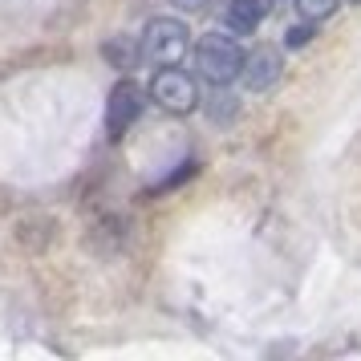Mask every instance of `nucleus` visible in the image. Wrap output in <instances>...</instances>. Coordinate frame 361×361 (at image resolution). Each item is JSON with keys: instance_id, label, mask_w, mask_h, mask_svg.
Returning a JSON list of instances; mask_svg holds the SVG:
<instances>
[{"instance_id": "nucleus-1", "label": "nucleus", "mask_w": 361, "mask_h": 361, "mask_svg": "<svg viewBox=\"0 0 361 361\" xmlns=\"http://www.w3.org/2000/svg\"><path fill=\"white\" fill-rule=\"evenodd\" d=\"M195 66H199V78L212 85H228L244 73V53L235 45V37H224V33H207L203 41L195 45Z\"/></svg>"}, {"instance_id": "nucleus-2", "label": "nucleus", "mask_w": 361, "mask_h": 361, "mask_svg": "<svg viewBox=\"0 0 361 361\" xmlns=\"http://www.w3.org/2000/svg\"><path fill=\"white\" fill-rule=\"evenodd\" d=\"M191 45V33H187V25L175 17H159L147 25V33H142V57H147L150 66H179L183 53Z\"/></svg>"}, {"instance_id": "nucleus-3", "label": "nucleus", "mask_w": 361, "mask_h": 361, "mask_svg": "<svg viewBox=\"0 0 361 361\" xmlns=\"http://www.w3.org/2000/svg\"><path fill=\"white\" fill-rule=\"evenodd\" d=\"M150 98L163 106L166 114H191L199 106V90H195V78L183 73L175 66H163L150 82Z\"/></svg>"}, {"instance_id": "nucleus-4", "label": "nucleus", "mask_w": 361, "mask_h": 361, "mask_svg": "<svg viewBox=\"0 0 361 361\" xmlns=\"http://www.w3.org/2000/svg\"><path fill=\"white\" fill-rule=\"evenodd\" d=\"M138 114H142V90L134 82H118L110 90V102H106V130L118 138L138 122Z\"/></svg>"}, {"instance_id": "nucleus-5", "label": "nucleus", "mask_w": 361, "mask_h": 361, "mask_svg": "<svg viewBox=\"0 0 361 361\" xmlns=\"http://www.w3.org/2000/svg\"><path fill=\"white\" fill-rule=\"evenodd\" d=\"M280 69H284V61H280V53L272 49V45H260V49H252L244 57V85L247 90H256V94H264V90H272V85L280 82Z\"/></svg>"}, {"instance_id": "nucleus-6", "label": "nucleus", "mask_w": 361, "mask_h": 361, "mask_svg": "<svg viewBox=\"0 0 361 361\" xmlns=\"http://www.w3.org/2000/svg\"><path fill=\"white\" fill-rule=\"evenodd\" d=\"M268 13V0H228V29L252 33Z\"/></svg>"}, {"instance_id": "nucleus-7", "label": "nucleus", "mask_w": 361, "mask_h": 361, "mask_svg": "<svg viewBox=\"0 0 361 361\" xmlns=\"http://www.w3.org/2000/svg\"><path fill=\"white\" fill-rule=\"evenodd\" d=\"M296 8H300L309 20H321V17H329V13L337 8V0H296Z\"/></svg>"}, {"instance_id": "nucleus-8", "label": "nucleus", "mask_w": 361, "mask_h": 361, "mask_svg": "<svg viewBox=\"0 0 361 361\" xmlns=\"http://www.w3.org/2000/svg\"><path fill=\"white\" fill-rule=\"evenodd\" d=\"M106 53H110V57H114V61H118V66H122V69H130V66H134V57L142 53V45L134 49V45H126V41H122V45H118V41H114V45H106Z\"/></svg>"}, {"instance_id": "nucleus-9", "label": "nucleus", "mask_w": 361, "mask_h": 361, "mask_svg": "<svg viewBox=\"0 0 361 361\" xmlns=\"http://www.w3.org/2000/svg\"><path fill=\"white\" fill-rule=\"evenodd\" d=\"M309 37H312V29H309V25H296V29H288V33H284V45L293 49V45H305Z\"/></svg>"}, {"instance_id": "nucleus-10", "label": "nucleus", "mask_w": 361, "mask_h": 361, "mask_svg": "<svg viewBox=\"0 0 361 361\" xmlns=\"http://www.w3.org/2000/svg\"><path fill=\"white\" fill-rule=\"evenodd\" d=\"M171 4H179L187 13H199V8H207V0H171Z\"/></svg>"}, {"instance_id": "nucleus-11", "label": "nucleus", "mask_w": 361, "mask_h": 361, "mask_svg": "<svg viewBox=\"0 0 361 361\" xmlns=\"http://www.w3.org/2000/svg\"><path fill=\"white\" fill-rule=\"evenodd\" d=\"M353 4H361V0H353Z\"/></svg>"}]
</instances>
